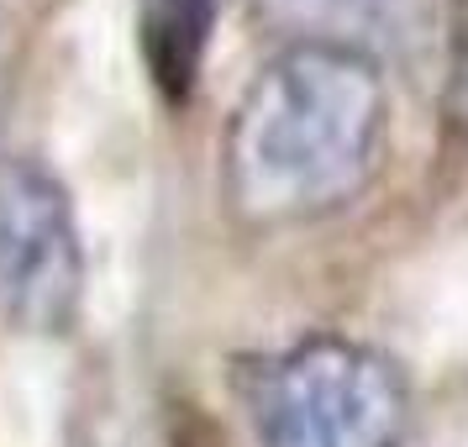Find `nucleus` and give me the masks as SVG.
<instances>
[{
    "label": "nucleus",
    "instance_id": "nucleus-1",
    "mask_svg": "<svg viewBox=\"0 0 468 447\" xmlns=\"http://www.w3.org/2000/svg\"><path fill=\"white\" fill-rule=\"evenodd\" d=\"M384 132L389 90L379 59L337 43L279 48L227 122V200L253 227L332 216L374 179Z\"/></svg>",
    "mask_w": 468,
    "mask_h": 447
},
{
    "label": "nucleus",
    "instance_id": "nucleus-2",
    "mask_svg": "<svg viewBox=\"0 0 468 447\" xmlns=\"http://www.w3.org/2000/svg\"><path fill=\"white\" fill-rule=\"evenodd\" d=\"M258 447H400L405 379L379 347L353 337H300L237 374Z\"/></svg>",
    "mask_w": 468,
    "mask_h": 447
},
{
    "label": "nucleus",
    "instance_id": "nucleus-3",
    "mask_svg": "<svg viewBox=\"0 0 468 447\" xmlns=\"http://www.w3.org/2000/svg\"><path fill=\"white\" fill-rule=\"evenodd\" d=\"M85 237L64 179L27 158H0V321L22 337H58L85 305Z\"/></svg>",
    "mask_w": 468,
    "mask_h": 447
},
{
    "label": "nucleus",
    "instance_id": "nucleus-4",
    "mask_svg": "<svg viewBox=\"0 0 468 447\" xmlns=\"http://www.w3.org/2000/svg\"><path fill=\"white\" fill-rule=\"evenodd\" d=\"M295 43H337L379 59V48H410L426 32L431 0H258Z\"/></svg>",
    "mask_w": 468,
    "mask_h": 447
},
{
    "label": "nucleus",
    "instance_id": "nucleus-5",
    "mask_svg": "<svg viewBox=\"0 0 468 447\" xmlns=\"http://www.w3.org/2000/svg\"><path fill=\"white\" fill-rule=\"evenodd\" d=\"M132 5L153 85L169 106H185L216 32V0H132Z\"/></svg>",
    "mask_w": 468,
    "mask_h": 447
}]
</instances>
